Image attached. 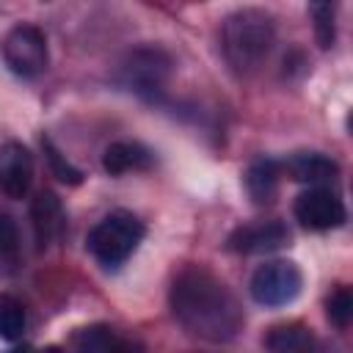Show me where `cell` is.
Here are the masks:
<instances>
[{
  "instance_id": "obj_10",
  "label": "cell",
  "mask_w": 353,
  "mask_h": 353,
  "mask_svg": "<svg viewBox=\"0 0 353 353\" xmlns=\"http://www.w3.org/2000/svg\"><path fill=\"white\" fill-rule=\"evenodd\" d=\"M30 223H33V237H36L39 251H44L50 243H55L63 234L66 215L55 193L44 190L30 201Z\"/></svg>"
},
{
  "instance_id": "obj_5",
  "label": "cell",
  "mask_w": 353,
  "mask_h": 353,
  "mask_svg": "<svg viewBox=\"0 0 353 353\" xmlns=\"http://www.w3.org/2000/svg\"><path fill=\"white\" fill-rule=\"evenodd\" d=\"M168 74H171V58L157 47H143V50H135L121 63L119 80L124 88L135 91L138 97L154 99L157 94H163Z\"/></svg>"
},
{
  "instance_id": "obj_18",
  "label": "cell",
  "mask_w": 353,
  "mask_h": 353,
  "mask_svg": "<svg viewBox=\"0 0 353 353\" xmlns=\"http://www.w3.org/2000/svg\"><path fill=\"white\" fill-rule=\"evenodd\" d=\"M17 259H19V232H17V223L6 212H0V270L3 273L14 270Z\"/></svg>"
},
{
  "instance_id": "obj_20",
  "label": "cell",
  "mask_w": 353,
  "mask_h": 353,
  "mask_svg": "<svg viewBox=\"0 0 353 353\" xmlns=\"http://www.w3.org/2000/svg\"><path fill=\"white\" fill-rule=\"evenodd\" d=\"M41 146H44V154H47V163H50L52 174H55L61 182H66V185H80V182H83V174H80L72 163H66V157L52 146L50 138H41Z\"/></svg>"
},
{
  "instance_id": "obj_3",
  "label": "cell",
  "mask_w": 353,
  "mask_h": 353,
  "mask_svg": "<svg viewBox=\"0 0 353 353\" xmlns=\"http://www.w3.org/2000/svg\"><path fill=\"white\" fill-rule=\"evenodd\" d=\"M143 234H146V226L138 215H132L127 210H113L88 232L85 248L91 251V256L99 265L119 268L121 262H127L135 254Z\"/></svg>"
},
{
  "instance_id": "obj_1",
  "label": "cell",
  "mask_w": 353,
  "mask_h": 353,
  "mask_svg": "<svg viewBox=\"0 0 353 353\" xmlns=\"http://www.w3.org/2000/svg\"><path fill=\"white\" fill-rule=\"evenodd\" d=\"M168 303L182 331L204 342H229L245 323L234 292L204 268H185L171 284Z\"/></svg>"
},
{
  "instance_id": "obj_11",
  "label": "cell",
  "mask_w": 353,
  "mask_h": 353,
  "mask_svg": "<svg viewBox=\"0 0 353 353\" xmlns=\"http://www.w3.org/2000/svg\"><path fill=\"white\" fill-rule=\"evenodd\" d=\"M287 174L301 182V185H325V182H334L339 176V165L336 160H331L328 154L323 152H298L292 154L287 163H284Z\"/></svg>"
},
{
  "instance_id": "obj_6",
  "label": "cell",
  "mask_w": 353,
  "mask_h": 353,
  "mask_svg": "<svg viewBox=\"0 0 353 353\" xmlns=\"http://www.w3.org/2000/svg\"><path fill=\"white\" fill-rule=\"evenodd\" d=\"M3 58L17 77H39L47 69V39L36 25H17L3 41Z\"/></svg>"
},
{
  "instance_id": "obj_2",
  "label": "cell",
  "mask_w": 353,
  "mask_h": 353,
  "mask_svg": "<svg viewBox=\"0 0 353 353\" xmlns=\"http://www.w3.org/2000/svg\"><path fill=\"white\" fill-rule=\"evenodd\" d=\"M276 44V22L268 11L262 8H243L226 17L223 33H221V47L226 63L237 74H251L256 72L270 50Z\"/></svg>"
},
{
  "instance_id": "obj_17",
  "label": "cell",
  "mask_w": 353,
  "mask_h": 353,
  "mask_svg": "<svg viewBox=\"0 0 353 353\" xmlns=\"http://www.w3.org/2000/svg\"><path fill=\"white\" fill-rule=\"evenodd\" d=\"M25 325H28L25 306L14 295H0V339L6 342L22 339Z\"/></svg>"
},
{
  "instance_id": "obj_7",
  "label": "cell",
  "mask_w": 353,
  "mask_h": 353,
  "mask_svg": "<svg viewBox=\"0 0 353 353\" xmlns=\"http://www.w3.org/2000/svg\"><path fill=\"white\" fill-rule=\"evenodd\" d=\"M292 215L303 229L328 232V229H336L345 223V204L334 190H328L323 185H312L309 190H303L295 199Z\"/></svg>"
},
{
  "instance_id": "obj_12",
  "label": "cell",
  "mask_w": 353,
  "mask_h": 353,
  "mask_svg": "<svg viewBox=\"0 0 353 353\" xmlns=\"http://www.w3.org/2000/svg\"><path fill=\"white\" fill-rule=\"evenodd\" d=\"M154 165V154L138 141H116L102 154V168L110 176H121L130 171H149Z\"/></svg>"
},
{
  "instance_id": "obj_19",
  "label": "cell",
  "mask_w": 353,
  "mask_h": 353,
  "mask_svg": "<svg viewBox=\"0 0 353 353\" xmlns=\"http://www.w3.org/2000/svg\"><path fill=\"white\" fill-rule=\"evenodd\" d=\"M325 314H328V320H331L336 328H345V325L350 323V317H353V295H350L347 287H339V290H334V292L328 295V301H325Z\"/></svg>"
},
{
  "instance_id": "obj_16",
  "label": "cell",
  "mask_w": 353,
  "mask_h": 353,
  "mask_svg": "<svg viewBox=\"0 0 353 353\" xmlns=\"http://www.w3.org/2000/svg\"><path fill=\"white\" fill-rule=\"evenodd\" d=\"M336 8H339V0H309L314 39L323 50L334 47V41H336Z\"/></svg>"
},
{
  "instance_id": "obj_15",
  "label": "cell",
  "mask_w": 353,
  "mask_h": 353,
  "mask_svg": "<svg viewBox=\"0 0 353 353\" xmlns=\"http://www.w3.org/2000/svg\"><path fill=\"white\" fill-rule=\"evenodd\" d=\"M265 345H268V350H273V353H303V350H309V347L314 345V336H312L309 328L292 323V325H279V328H273V331L268 334Z\"/></svg>"
},
{
  "instance_id": "obj_13",
  "label": "cell",
  "mask_w": 353,
  "mask_h": 353,
  "mask_svg": "<svg viewBox=\"0 0 353 353\" xmlns=\"http://www.w3.org/2000/svg\"><path fill=\"white\" fill-rule=\"evenodd\" d=\"M279 176H281V163L273 157H256L248 171H245V190L248 199L256 207L273 204L276 193H279Z\"/></svg>"
},
{
  "instance_id": "obj_9",
  "label": "cell",
  "mask_w": 353,
  "mask_h": 353,
  "mask_svg": "<svg viewBox=\"0 0 353 353\" xmlns=\"http://www.w3.org/2000/svg\"><path fill=\"white\" fill-rule=\"evenodd\" d=\"M33 182V154L17 143L8 141L0 146V190L8 199H22L28 196Z\"/></svg>"
},
{
  "instance_id": "obj_8",
  "label": "cell",
  "mask_w": 353,
  "mask_h": 353,
  "mask_svg": "<svg viewBox=\"0 0 353 353\" xmlns=\"http://www.w3.org/2000/svg\"><path fill=\"white\" fill-rule=\"evenodd\" d=\"M284 245H290V229L281 221H256L237 226L226 240V248L234 254H273Z\"/></svg>"
},
{
  "instance_id": "obj_14",
  "label": "cell",
  "mask_w": 353,
  "mask_h": 353,
  "mask_svg": "<svg viewBox=\"0 0 353 353\" xmlns=\"http://www.w3.org/2000/svg\"><path fill=\"white\" fill-rule=\"evenodd\" d=\"M72 347L77 350H97V353H105V350H130L132 345L127 339H121L113 328L108 325H88V328H80L72 334L69 339Z\"/></svg>"
},
{
  "instance_id": "obj_4",
  "label": "cell",
  "mask_w": 353,
  "mask_h": 353,
  "mask_svg": "<svg viewBox=\"0 0 353 353\" xmlns=\"http://www.w3.org/2000/svg\"><path fill=\"white\" fill-rule=\"evenodd\" d=\"M303 287V276L298 270L295 262H287V259H273V262H265L254 270L251 276V298L259 303V306H268V309H279V306H287L298 298Z\"/></svg>"
}]
</instances>
